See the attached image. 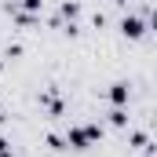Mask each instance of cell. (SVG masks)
I'll return each instance as SVG.
<instances>
[{"mask_svg":"<svg viewBox=\"0 0 157 157\" xmlns=\"http://www.w3.org/2000/svg\"><path fill=\"white\" fill-rule=\"evenodd\" d=\"M95 139H102V128L99 124H84V128H70V135H66V143L73 146V150H88Z\"/></svg>","mask_w":157,"mask_h":157,"instance_id":"6da1fadb","label":"cell"},{"mask_svg":"<svg viewBox=\"0 0 157 157\" xmlns=\"http://www.w3.org/2000/svg\"><path fill=\"white\" fill-rule=\"evenodd\" d=\"M121 33H124L128 40H139L143 33H146V26H143V18H124V22H121Z\"/></svg>","mask_w":157,"mask_h":157,"instance_id":"7a4b0ae2","label":"cell"},{"mask_svg":"<svg viewBox=\"0 0 157 157\" xmlns=\"http://www.w3.org/2000/svg\"><path fill=\"white\" fill-rule=\"evenodd\" d=\"M110 102H113V106H124V102H128V84H124V80H117V84L110 88Z\"/></svg>","mask_w":157,"mask_h":157,"instance_id":"3957f363","label":"cell"},{"mask_svg":"<svg viewBox=\"0 0 157 157\" xmlns=\"http://www.w3.org/2000/svg\"><path fill=\"white\" fill-rule=\"evenodd\" d=\"M80 15V4H70V0H66V4H62V18H77Z\"/></svg>","mask_w":157,"mask_h":157,"instance_id":"277c9868","label":"cell"},{"mask_svg":"<svg viewBox=\"0 0 157 157\" xmlns=\"http://www.w3.org/2000/svg\"><path fill=\"white\" fill-rule=\"evenodd\" d=\"M110 121H113L117 128H124V124H128V117H124V110H113V113H110Z\"/></svg>","mask_w":157,"mask_h":157,"instance_id":"5b68a950","label":"cell"},{"mask_svg":"<svg viewBox=\"0 0 157 157\" xmlns=\"http://www.w3.org/2000/svg\"><path fill=\"white\" fill-rule=\"evenodd\" d=\"M22 4H26L29 11H40V4H44V0H22Z\"/></svg>","mask_w":157,"mask_h":157,"instance_id":"8992f818","label":"cell"},{"mask_svg":"<svg viewBox=\"0 0 157 157\" xmlns=\"http://www.w3.org/2000/svg\"><path fill=\"white\" fill-rule=\"evenodd\" d=\"M150 26H154V29H157V11H154V15H150Z\"/></svg>","mask_w":157,"mask_h":157,"instance_id":"52a82bcc","label":"cell"},{"mask_svg":"<svg viewBox=\"0 0 157 157\" xmlns=\"http://www.w3.org/2000/svg\"><path fill=\"white\" fill-rule=\"evenodd\" d=\"M0 150H7V139H0Z\"/></svg>","mask_w":157,"mask_h":157,"instance_id":"ba28073f","label":"cell"},{"mask_svg":"<svg viewBox=\"0 0 157 157\" xmlns=\"http://www.w3.org/2000/svg\"><path fill=\"white\" fill-rule=\"evenodd\" d=\"M0 157H11V150H0Z\"/></svg>","mask_w":157,"mask_h":157,"instance_id":"9c48e42d","label":"cell"},{"mask_svg":"<svg viewBox=\"0 0 157 157\" xmlns=\"http://www.w3.org/2000/svg\"><path fill=\"white\" fill-rule=\"evenodd\" d=\"M150 157H154V150H150Z\"/></svg>","mask_w":157,"mask_h":157,"instance_id":"30bf717a","label":"cell"}]
</instances>
